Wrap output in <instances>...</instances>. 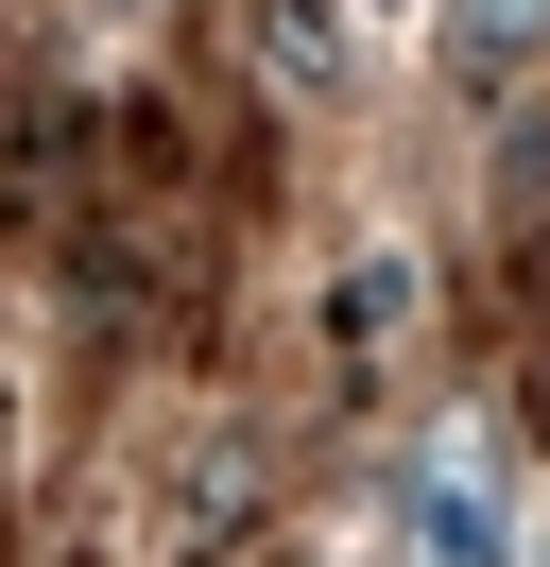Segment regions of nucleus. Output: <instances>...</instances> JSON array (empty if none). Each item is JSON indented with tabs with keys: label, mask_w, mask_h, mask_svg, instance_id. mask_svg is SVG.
Instances as JSON below:
<instances>
[{
	"label": "nucleus",
	"mask_w": 550,
	"mask_h": 567,
	"mask_svg": "<svg viewBox=\"0 0 550 567\" xmlns=\"http://www.w3.org/2000/svg\"><path fill=\"white\" fill-rule=\"evenodd\" d=\"M241 52H258V86H293V104H344V86H361L344 0H241Z\"/></svg>",
	"instance_id": "obj_2"
},
{
	"label": "nucleus",
	"mask_w": 550,
	"mask_h": 567,
	"mask_svg": "<svg viewBox=\"0 0 550 567\" xmlns=\"http://www.w3.org/2000/svg\"><path fill=\"white\" fill-rule=\"evenodd\" d=\"M550 52V0H447V70L465 86H516Z\"/></svg>",
	"instance_id": "obj_3"
},
{
	"label": "nucleus",
	"mask_w": 550,
	"mask_h": 567,
	"mask_svg": "<svg viewBox=\"0 0 550 567\" xmlns=\"http://www.w3.org/2000/svg\"><path fill=\"white\" fill-rule=\"evenodd\" d=\"M396 533L430 567H516V498H499V464L465 447V430H447L430 464H412V498H396Z\"/></svg>",
	"instance_id": "obj_1"
}]
</instances>
